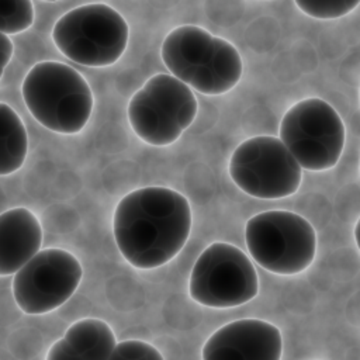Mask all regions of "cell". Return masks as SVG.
Returning a JSON list of instances; mask_svg holds the SVG:
<instances>
[{
  "label": "cell",
  "mask_w": 360,
  "mask_h": 360,
  "mask_svg": "<svg viewBox=\"0 0 360 360\" xmlns=\"http://www.w3.org/2000/svg\"><path fill=\"white\" fill-rule=\"evenodd\" d=\"M190 231V202L169 187L149 186L128 193L112 217L118 250L139 270H152L174 259Z\"/></svg>",
  "instance_id": "1"
},
{
  "label": "cell",
  "mask_w": 360,
  "mask_h": 360,
  "mask_svg": "<svg viewBox=\"0 0 360 360\" xmlns=\"http://www.w3.org/2000/svg\"><path fill=\"white\" fill-rule=\"evenodd\" d=\"M160 56L170 75L207 96L228 93L243 73L238 49L198 25L173 28L162 44Z\"/></svg>",
  "instance_id": "2"
},
{
  "label": "cell",
  "mask_w": 360,
  "mask_h": 360,
  "mask_svg": "<svg viewBox=\"0 0 360 360\" xmlns=\"http://www.w3.org/2000/svg\"><path fill=\"white\" fill-rule=\"evenodd\" d=\"M21 94L31 115L62 135L80 132L93 111V93L86 79L56 60L35 63L22 82Z\"/></svg>",
  "instance_id": "3"
},
{
  "label": "cell",
  "mask_w": 360,
  "mask_h": 360,
  "mask_svg": "<svg viewBox=\"0 0 360 360\" xmlns=\"http://www.w3.org/2000/svg\"><path fill=\"white\" fill-rule=\"evenodd\" d=\"M129 28L111 6L90 3L63 14L52 28L56 48L70 60L90 68L115 63L127 49Z\"/></svg>",
  "instance_id": "4"
},
{
  "label": "cell",
  "mask_w": 360,
  "mask_h": 360,
  "mask_svg": "<svg viewBox=\"0 0 360 360\" xmlns=\"http://www.w3.org/2000/svg\"><path fill=\"white\" fill-rule=\"evenodd\" d=\"M245 242L259 266L281 276L307 270L316 253L314 226L304 217L284 210L252 217L245 226Z\"/></svg>",
  "instance_id": "5"
},
{
  "label": "cell",
  "mask_w": 360,
  "mask_h": 360,
  "mask_svg": "<svg viewBox=\"0 0 360 360\" xmlns=\"http://www.w3.org/2000/svg\"><path fill=\"white\" fill-rule=\"evenodd\" d=\"M197 111L191 87L173 75L158 73L131 97L128 120L135 135L148 145L169 146L193 124Z\"/></svg>",
  "instance_id": "6"
},
{
  "label": "cell",
  "mask_w": 360,
  "mask_h": 360,
  "mask_svg": "<svg viewBox=\"0 0 360 360\" xmlns=\"http://www.w3.org/2000/svg\"><path fill=\"white\" fill-rule=\"evenodd\" d=\"M280 141L301 169L322 172L340 159L346 129L338 111L318 97L304 98L287 110L280 122Z\"/></svg>",
  "instance_id": "7"
},
{
  "label": "cell",
  "mask_w": 360,
  "mask_h": 360,
  "mask_svg": "<svg viewBox=\"0 0 360 360\" xmlns=\"http://www.w3.org/2000/svg\"><path fill=\"white\" fill-rule=\"evenodd\" d=\"M259 292V277L243 250L226 242H214L193 266L188 294L210 308H233L252 301Z\"/></svg>",
  "instance_id": "8"
},
{
  "label": "cell",
  "mask_w": 360,
  "mask_h": 360,
  "mask_svg": "<svg viewBox=\"0 0 360 360\" xmlns=\"http://www.w3.org/2000/svg\"><path fill=\"white\" fill-rule=\"evenodd\" d=\"M232 181L246 194L278 200L295 194L302 169L280 138L257 135L243 141L229 160Z\"/></svg>",
  "instance_id": "9"
},
{
  "label": "cell",
  "mask_w": 360,
  "mask_h": 360,
  "mask_svg": "<svg viewBox=\"0 0 360 360\" xmlns=\"http://www.w3.org/2000/svg\"><path fill=\"white\" fill-rule=\"evenodd\" d=\"M83 276L75 255L59 248L38 250L14 273L13 297L27 315H44L63 305Z\"/></svg>",
  "instance_id": "10"
},
{
  "label": "cell",
  "mask_w": 360,
  "mask_h": 360,
  "mask_svg": "<svg viewBox=\"0 0 360 360\" xmlns=\"http://www.w3.org/2000/svg\"><path fill=\"white\" fill-rule=\"evenodd\" d=\"M281 353L283 338L278 328L256 318L221 326L202 346L204 360H278Z\"/></svg>",
  "instance_id": "11"
},
{
  "label": "cell",
  "mask_w": 360,
  "mask_h": 360,
  "mask_svg": "<svg viewBox=\"0 0 360 360\" xmlns=\"http://www.w3.org/2000/svg\"><path fill=\"white\" fill-rule=\"evenodd\" d=\"M41 245L42 226L32 211L15 207L0 214V276L14 274Z\"/></svg>",
  "instance_id": "12"
},
{
  "label": "cell",
  "mask_w": 360,
  "mask_h": 360,
  "mask_svg": "<svg viewBox=\"0 0 360 360\" xmlns=\"http://www.w3.org/2000/svg\"><path fill=\"white\" fill-rule=\"evenodd\" d=\"M72 359L107 360L115 346V335L110 325L97 318H84L69 326L63 336Z\"/></svg>",
  "instance_id": "13"
},
{
  "label": "cell",
  "mask_w": 360,
  "mask_h": 360,
  "mask_svg": "<svg viewBox=\"0 0 360 360\" xmlns=\"http://www.w3.org/2000/svg\"><path fill=\"white\" fill-rule=\"evenodd\" d=\"M28 136L18 114L0 103V176L17 172L25 162Z\"/></svg>",
  "instance_id": "14"
},
{
  "label": "cell",
  "mask_w": 360,
  "mask_h": 360,
  "mask_svg": "<svg viewBox=\"0 0 360 360\" xmlns=\"http://www.w3.org/2000/svg\"><path fill=\"white\" fill-rule=\"evenodd\" d=\"M34 22L31 0H0V32L20 34Z\"/></svg>",
  "instance_id": "15"
},
{
  "label": "cell",
  "mask_w": 360,
  "mask_h": 360,
  "mask_svg": "<svg viewBox=\"0 0 360 360\" xmlns=\"http://www.w3.org/2000/svg\"><path fill=\"white\" fill-rule=\"evenodd\" d=\"M360 0H294L307 15L318 20H335L352 13Z\"/></svg>",
  "instance_id": "16"
},
{
  "label": "cell",
  "mask_w": 360,
  "mask_h": 360,
  "mask_svg": "<svg viewBox=\"0 0 360 360\" xmlns=\"http://www.w3.org/2000/svg\"><path fill=\"white\" fill-rule=\"evenodd\" d=\"M110 359H124V360H162V353L148 342L143 340H122L115 343Z\"/></svg>",
  "instance_id": "17"
},
{
  "label": "cell",
  "mask_w": 360,
  "mask_h": 360,
  "mask_svg": "<svg viewBox=\"0 0 360 360\" xmlns=\"http://www.w3.org/2000/svg\"><path fill=\"white\" fill-rule=\"evenodd\" d=\"M13 51H14V46H13V42L8 38V35L4 32H0V79L4 73L6 66L11 60Z\"/></svg>",
  "instance_id": "18"
},
{
  "label": "cell",
  "mask_w": 360,
  "mask_h": 360,
  "mask_svg": "<svg viewBox=\"0 0 360 360\" xmlns=\"http://www.w3.org/2000/svg\"><path fill=\"white\" fill-rule=\"evenodd\" d=\"M56 359H72V353H70L69 346L63 338L56 340L51 346V349L46 354V360H56Z\"/></svg>",
  "instance_id": "19"
},
{
  "label": "cell",
  "mask_w": 360,
  "mask_h": 360,
  "mask_svg": "<svg viewBox=\"0 0 360 360\" xmlns=\"http://www.w3.org/2000/svg\"><path fill=\"white\" fill-rule=\"evenodd\" d=\"M44 1H58V0H44Z\"/></svg>",
  "instance_id": "20"
}]
</instances>
